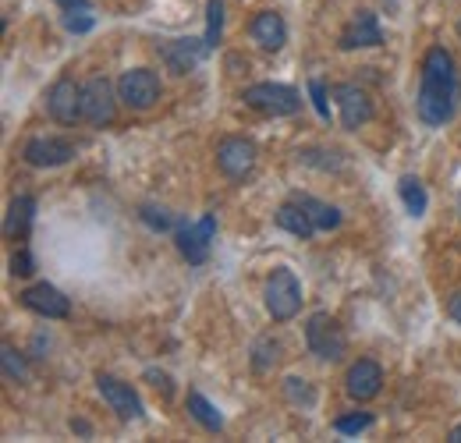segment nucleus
<instances>
[{
  "label": "nucleus",
  "instance_id": "nucleus-1",
  "mask_svg": "<svg viewBox=\"0 0 461 443\" xmlns=\"http://www.w3.org/2000/svg\"><path fill=\"white\" fill-rule=\"evenodd\" d=\"M461 100L458 64L444 47H433L422 57V78H419V96H415V111L419 121L429 128L447 124Z\"/></svg>",
  "mask_w": 461,
  "mask_h": 443
},
{
  "label": "nucleus",
  "instance_id": "nucleus-2",
  "mask_svg": "<svg viewBox=\"0 0 461 443\" xmlns=\"http://www.w3.org/2000/svg\"><path fill=\"white\" fill-rule=\"evenodd\" d=\"M305 344L316 358L323 362H341L348 351V337L345 327L330 316V312H312L309 323H305Z\"/></svg>",
  "mask_w": 461,
  "mask_h": 443
},
{
  "label": "nucleus",
  "instance_id": "nucleus-3",
  "mask_svg": "<svg viewBox=\"0 0 461 443\" xmlns=\"http://www.w3.org/2000/svg\"><path fill=\"white\" fill-rule=\"evenodd\" d=\"M117 96L128 111H153L164 96V86H160V75L149 71V68H131L117 78Z\"/></svg>",
  "mask_w": 461,
  "mask_h": 443
},
{
  "label": "nucleus",
  "instance_id": "nucleus-4",
  "mask_svg": "<svg viewBox=\"0 0 461 443\" xmlns=\"http://www.w3.org/2000/svg\"><path fill=\"white\" fill-rule=\"evenodd\" d=\"M263 298H267L270 320H274V323H288V320L298 316V309H302V284H298V277H294L291 270L281 267V270L270 274Z\"/></svg>",
  "mask_w": 461,
  "mask_h": 443
},
{
  "label": "nucleus",
  "instance_id": "nucleus-5",
  "mask_svg": "<svg viewBox=\"0 0 461 443\" xmlns=\"http://www.w3.org/2000/svg\"><path fill=\"white\" fill-rule=\"evenodd\" d=\"M241 100L259 113H270V117H288V113H298L302 107V96L298 89H291L285 82H256L241 93Z\"/></svg>",
  "mask_w": 461,
  "mask_h": 443
},
{
  "label": "nucleus",
  "instance_id": "nucleus-6",
  "mask_svg": "<svg viewBox=\"0 0 461 443\" xmlns=\"http://www.w3.org/2000/svg\"><path fill=\"white\" fill-rule=\"evenodd\" d=\"M259 160V149L252 139H241V135H228L217 142V167L224 170V177L230 181H245Z\"/></svg>",
  "mask_w": 461,
  "mask_h": 443
},
{
  "label": "nucleus",
  "instance_id": "nucleus-7",
  "mask_svg": "<svg viewBox=\"0 0 461 443\" xmlns=\"http://www.w3.org/2000/svg\"><path fill=\"white\" fill-rule=\"evenodd\" d=\"M117 89L104 78V75H96V78H89L86 86H82V117L93 124V128H104V124H111L117 113Z\"/></svg>",
  "mask_w": 461,
  "mask_h": 443
},
{
  "label": "nucleus",
  "instance_id": "nucleus-8",
  "mask_svg": "<svg viewBox=\"0 0 461 443\" xmlns=\"http://www.w3.org/2000/svg\"><path fill=\"white\" fill-rule=\"evenodd\" d=\"M213 234H217V217H213V213H206L199 223H185V227L174 234V241H177V252H181L188 263L203 267V263L210 259Z\"/></svg>",
  "mask_w": 461,
  "mask_h": 443
},
{
  "label": "nucleus",
  "instance_id": "nucleus-9",
  "mask_svg": "<svg viewBox=\"0 0 461 443\" xmlns=\"http://www.w3.org/2000/svg\"><path fill=\"white\" fill-rule=\"evenodd\" d=\"M334 100H338V113H341V128L348 131H358L362 124L373 121V100L362 86H355V82L334 86Z\"/></svg>",
  "mask_w": 461,
  "mask_h": 443
},
{
  "label": "nucleus",
  "instance_id": "nucleus-10",
  "mask_svg": "<svg viewBox=\"0 0 461 443\" xmlns=\"http://www.w3.org/2000/svg\"><path fill=\"white\" fill-rule=\"evenodd\" d=\"M47 113L58 124H75L82 117V86L71 75H60L58 82L47 89Z\"/></svg>",
  "mask_w": 461,
  "mask_h": 443
},
{
  "label": "nucleus",
  "instance_id": "nucleus-11",
  "mask_svg": "<svg viewBox=\"0 0 461 443\" xmlns=\"http://www.w3.org/2000/svg\"><path fill=\"white\" fill-rule=\"evenodd\" d=\"M96 390H100V397L111 404V411H117V419H124V422L142 419V401H139V393L131 390V384L100 373V376H96Z\"/></svg>",
  "mask_w": 461,
  "mask_h": 443
},
{
  "label": "nucleus",
  "instance_id": "nucleus-12",
  "mask_svg": "<svg viewBox=\"0 0 461 443\" xmlns=\"http://www.w3.org/2000/svg\"><path fill=\"white\" fill-rule=\"evenodd\" d=\"M22 305L32 309V312L43 316V320H68V312H71V302L64 298V291H58V287L47 284V280L25 287V291H22Z\"/></svg>",
  "mask_w": 461,
  "mask_h": 443
},
{
  "label": "nucleus",
  "instance_id": "nucleus-13",
  "mask_svg": "<svg viewBox=\"0 0 461 443\" xmlns=\"http://www.w3.org/2000/svg\"><path fill=\"white\" fill-rule=\"evenodd\" d=\"M206 50H210L206 40H192V36L188 40H171V43L160 47V60L167 64L171 75L181 78V75H192L199 68V60L206 57Z\"/></svg>",
  "mask_w": 461,
  "mask_h": 443
},
{
  "label": "nucleus",
  "instance_id": "nucleus-14",
  "mask_svg": "<svg viewBox=\"0 0 461 443\" xmlns=\"http://www.w3.org/2000/svg\"><path fill=\"white\" fill-rule=\"evenodd\" d=\"M22 157L29 167H60L75 157V146L68 139H58V135H40V139L25 142Z\"/></svg>",
  "mask_w": 461,
  "mask_h": 443
},
{
  "label": "nucleus",
  "instance_id": "nucleus-15",
  "mask_svg": "<svg viewBox=\"0 0 461 443\" xmlns=\"http://www.w3.org/2000/svg\"><path fill=\"white\" fill-rule=\"evenodd\" d=\"M380 43H384V32L373 11H355V18L341 29V40H338L341 50H362V47H380Z\"/></svg>",
  "mask_w": 461,
  "mask_h": 443
},
{
  "label": "nucleus",
  "instance_id": "nucleus-16",
  "mask_svg": "<svg viewBox=\"0 0 461 443\" xmlns=\"http://www.w3.org/2000/svg\"><path fill=\"white\" fill-rule=\"evenodd\" d=\"M384 387V369L373 362V358H358L351 369H348L345 376V390L348 397H355V401H373L376 393Z\"/></svg>",
  "mask_w": 461,
  "mask_h": 443
},
{
  "label": "nucleus",
  "instance_id": "nucleus-17",
  "mask_svg": "<svg viewBox=\"0 0 461 443\" xmlns=\"http://www.w3.org/2000/svg\"><path fill=\"white\" fill-rule=\"evenodd\" d=\"M249 32H252V40H256L267 54H277V50L288 43V25H285V18H281L277 11H259V14L252 18Z\"/></svg>",
  "mask_w": 461,
  "mask_h": 443
},
{
  "label": "nucleus",
  "instance_id": "nucleus-18",
  "mask_svg": "<svg viewBox=\"0 0 461 443\" xmlns=\"http://www.w3.org/2000/svg\"><path fill=\"white\" fill-rule=\"evenodd\" d=\"M32 221H36V199L32 195H14L11 206H7V217H4V234L11 241H22L29 234Z\"/></svg>",
  "mask_w": 461,
  "mask_h": 443
},
{
  "label": "nucleus",
  "instance_id": "nucleus-19",
  "mask_svg": "<svg viewBox=\"0 0 461 443\" xmlns=\"http://www.w3.org/2000/svg\"><path fill=\"white\" fill-rule=\"evenodd\" d=\"M274 223H277L281 231L294 234V238H302V241H309V238L316 234V223H312V217L305 213V206H302L298 199L281 203V206H277V213H274Z\"/></svg>",
  "mask_w": 461,
  "mask_h": 443
},
{
  "label": "nucleus",
  "instance_id": "nucleus-20",
  "mask_svg": "<svg viewBox=\"0 0 461 443\" xmlns=\"http://www.w3.org/2000/svg\"><path fill=\"white\" fill-rule=\"evenodd\" d=\"M302 206H305V213L312 217V223H316V231H338L341 227V210L338 206H330V203H323V199H312V195H294Z\"/></svg>",
  "mask_w": 461,
  "mask_h": 443
},
{
  "label": "nucleus",
  "instance_id": "nucleus-21",
  "mask_svg": "<svg viewBox=\"0 0 461 443\" xmlns=\"http://www.w3.org/2000/svg\"><path fill=\"white\" fill-rule=\"evenodd\" d=\"M188 415H192L203 429H210V433H221V429H224V415H221L199 390H188Z\"/></svg>",
  "mask_w": 461,
  "mask_h": 443
},
{
  "label": "nucleus",
  "instance_id": "nucleus-22",
  "mask_svg": "<svg viewBox=\"0 0 461 443\" xmlns=\"http://www.w3.org/2000/svg\"><path fill=\"white\" fill-rule=\"evenodd\" d=\"M398 192H402L404 210H408L411 217H422V213H426V206H429V195H426V188H422V181H419V177L404 174L402 181H398Z\"/></svg>",
  "mask_w": 461,
  "mask_h": 443
},
{
  "label": "nucleus",
  "instance_id": "nucleus-23",
  "mask_svg": "<svg viewBox=\"0 0 461 443\" xmlns=\"http://www.w3.org/2000/svg\"><path fill=\"white\" fill-rule=\"evenodd\" d=\"M0 362H4V376L11 384H25L29 380V362H25V355L14 344H4L0 348Z\"/></svg>",
  "mask_w": 461,
  "mask_h": 443
},
{
  "label": "nucleus",
  "instance_id": "nucleus-24",
  "mask_svg": "<svg viewBox=\"0 0 461 443\" xmlns=\"http://www.w3.org/2000/svg\"><path fill=\"white\" fill-rule=\"evenodd\" d=\"M277 358H281V344L274 337H259L256 348H252V369L256 373H267V369L277 366Z\"/></svg>",
  "mask_w": 461,
  "mask_h": 443
},
{
  "label": "nucleus",
  "instance_id": "nucleus-25",
  "mask_svg": "<svg viewBox=\"0 0 461 443\" xmlns=\"http://www.w3.org/2000/svg\"><path fill=\"white\" fill-rule=\"evenodd\" d=\"M224 36V0H206V47L213 50Z\"/></svg>",
  "mask_w": 461,
  "mask_h": 443
},
{
  "label": "nucleus",
  "instance_id": "nucleus-26",
  "mask_svg": "<svg viewBox=\"0 0 461 443\" xmlns=\"http://www.w3.org/2000/svg\"><path fill=\"white\" fill-rule=\"evenodd\" d=\"M369 426H373V411H351V415L334 419V429H338L341 437H358V433H366Z\"/></svg>",
  "mask_w": 461,
  "mask_h": 443
},
{
  "label": "nucleus",
  "instance_id": "nucleus-27",
  "mask_svg": "<svg viewBox=\"0 0 461 443\" xmlns=\"http://www.w3.org/2000/svg\"><path fill=\"white\" fill-rule=\"evenodd\" d=\"M285 397H288L291 404H312L316 401V393H312V387H309V380H298V376H288L285 380Z\"/></svg>",
  "mask_w": 461,
  "mask_h": 443
},
{
  "label": "nucleus",
  "instance_id": "nucleus-28",
  "mask_svg": "<svg viewBox=\"0 0 461 443\" xmlns=\"http://www.w3.org/2000/svg\"><path fill=\"white\" fill-rule=\"evenodd\" d=\"M139 217H142V223H149L153 231H171L174 227L171 213H167V210H157V206H142V210H139Z\"/></svg>",
  "mask_w": 461,
  "mask_h": 443
},
{
  "label": "nucleus",
  "instance_id": "nucleus-29",
  "mask_svg": "<svg viewBox=\"0 0 461 443\" xmlns=\"http://www.w3.org/2000/svg\"><path fill=\"white\" fill-rule=\"evenodd\" d=\"M11 274H14V277H32V274H36V259H32L29 249H18V252L11 256Z\"/></svg>",
  "mask_w": 461,
  "mask_h": 443
},
{
  "label": "nucleus",
  "instance_id": "nucleus-30",
  "mask_svg": "<svg viewBox=\"0 0 461 443\" xmlns=\"http://www.w3.org/2000/svg\"><path fill=\"white\" fill-rule=\"evenodd\" d=\"M309 96H312V107H316L320 117H330V107H327V86H323L320 78L309 82Z\"/></svg>",
  "mask_w": 461,
  "mask_h": 443
},
{
  "label": "nucleus",
  "instance_id": "nucleus-31",
  "mask_svg": "<svg viewBox=\"0 0 461 443\" xmlns=\"http://www.w3.org/2000/svg\"><path fill=\"white\" fill-rule=\"evenodd\" d=\"M64 29H68V32H89V29H93V18H89L86 11H78V14L68 11V14H64Z\"/></svg>",
  "mask_w": 461,
  "mask_h": 443
},
{
  "label": "nucleus",
  "instance_id": "nucleus-32",
  "mask_svg": "<svg viewBox=\"0 0 461 443\" xmlns=\"http://www.w3.org/2000/svg\"><path fill=\"white\" fill-rule=\"evenodd\" d=\"M146 380H149V384H153L157 390H164V397H171V393H174L171 376H167V373H157V369H149V373H146Z\"/></svg>",
  "mask_w": 461,
  "mask_h": 443
},
{
  "label": "nucleus",
  "instance_id": "nucleus-33",
  "mask_svg": "<svg viewBox=\"0 0 461 443\" xmlns=\"http://www.w3.org/2000/svg\"><path fill=\"white\" fill-rule=\"evenodd\" d=\"M447 316L461 327V291H455V294L447 298Z\"/></svg>",
  "mask_w": 461,
  "mask_h": 443
},
{
  "label": "nucleus",
  "instance_id": "nucleus-34",
  "mask_svg": "<svg viewBox=\"0 0 461 443\" xmlns=\"http://www.w3.org/2000/svg\"><path fill=\"white\" fill-rule=\"evenodd\" d=\"M64 11H89V0H58Z\"/></svg>",
  "mask_w": 461,
  "mask_h": 443
},
{
  "label": "nucleus",
  "instance_id": "nucleus-35",
  "mask_svg": "<svg viewBox=\"0 0 461 443\" xmlns=\"http://www.w3.org/2000/svg\"><path fill=\"white\" fill-rule=\"evenodd\" d=\"M71 429H75V433H89V422H75V419H71Z\"/></svg>",
  "mask_w": 461,
  "mask_h": 443
},
{
  "label": "nucleus",
  "instance_id": "nucleus-36",
  "mask_svg": "<svg viewBox=\"0 0 461 443\" xmlns=\"http://www.w3.org/2000/svg\"><path fill=\"white\" fill-rule=\"evenodd\" d=\"M447 440H451V443H461V422L455 426V429H451V433H447Z\"/></svg>",
  "mask_w": 461,
  "mask_h": 443
},
{
  "label": "nucleus",
  "instance_id": "nucleus-37",
  "mask_svg": "<svg viewBox=\"0 0 461 443\" xmlns=\"http://www.w3.org/2000/svg\"><path fill=\"white\" fill-rule=\"evenodd\" d=\"M458 213H461V199H458Z\"/></svg>",
  "mask_w": 461,
  "mask_h": 443
},
{
  "label": "nucleus",
  "instance_id": "nucleus-38",
  "mask_svg": "<svg viewBox=\"0 0 461 443\" xmlns=\"http://www.w3.org/2000/svg\"><path fill=\"white\" fill-rule=\"evenodd\" d=\"M458 36H461V22H458Z\"/></svg>",
  "mask_w": 461,
  "mask_h": 443
}]
</instances>
